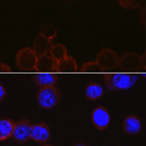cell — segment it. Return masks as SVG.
Segmentation results:
<instances>
[{"label":"cell","mask_w":146,"mask_h":146,"mask_svg":"<svg viewBox=\"0 0 146 146\" xmlns=\"http://www.w3.org/2000/svg\"><path fill=\"white\" fill-rule=\"evenodd\" d=\"M123 71L129 72H139L142 69H145V54L139 55L135 52H128L119 57V65Z\"/></svg>","instance_id":"6da1fadb"},{"label":"cell","mask_w":146,"mask_h":146,"mask_svg":"<svg viewBox=\"0 0 146 146\" xmlns=\"http://www.w3.org/2000/svg\"><path fill=\"white\" fill-rule=\"evenodd\" d=\"M137 76L128 73H113L105 76V83L110 90H126L135 85Z\"/></svg>","instance_id":"7a4b0ae2"},{"label":"cell","mask_w":146,"mask_h":146,"mask_svg":"<svg viewBox=\"0 0 146 146\" xmlns=\"http://www.w3.org/2000/svg\"><path fill=\"white\" fill-rule=\"evenodd\" d=\"M15 62H16L17 67L21 71L31 72V71H34L36 68L37 54L34 52L32 48H22L17 52Z\"/></svg>","instance_id":"3957f363"},{"label":"cell","mask_w":146,"mask_h":146,"mask_svg":"<svg viewBox=\"0 0 146 146\" xmlns=\"http://www.w3.org/2000/svg\"><path fill=\"white\" fill-rule=\"evenodd\" d=\"M59 101L60 95L54 86L40 88L37 93V103L44 109H51L58 104Z\"/></svg>","instance_id":"277c9868"},{"label":"cell","mask_w":146,"mask_h":146,"mask_svg":"<svg viewBox=\"0 0 146 146\" xmlns=\"http://www.w3.org/2000/svg\"><path fill=\"white\" fill-rule=\"evenodd\" d=\"M95 62L101 66L103 71H112L117 69L119 56L113 50L109 48H104L98 53Z\"/></svg>","instance_id":"5b68a950"},{"label":"cell","mask_w":146,"mask_h":146,"mask_svg":"<svg viewBox=\"0 0 146 146\" xmlns=\"http://www.w3.org/2000/svg\"><path fill=\"white\" fill-rule=\"evenodd\" d=\"M110 113L103 106L96 107L91 113L92 124L98 130H105L110 124Z\"/></svg>","instance_id":"8992f818"},{"label":"cell","mask_w":146,"mask_h":146,"mask_svg":"<svg viewBox=\"0 0 146 146\" xmlns=\"http://www.w3.org/2000/svg\"><path fill=\"white\" fill-rule=\"evenodd\" d=\"M32 124L29 120H20L15 123L14 129L12 132V138L19 143H26L30 139V132H31Z\"/></svg>","instance_id":"52a82bcc"},{"label":"cell","mask_w":146,"mask_h":146,"mask_svg":"<svg viewBox=\"0 0 146 146\" xmlns=\"http://www.w3.org/2000/svg\"><path fill=\"white\" fill-rule=\"evenodd\" d=\"M51 137V131L50 128L44 123H39L35 124L31 127V132H30V139H32L35 142L38 143H47L50 140Z\"/></svg>","instance_id":"ba28073f"},{"label":"cell","mask_w":146,"mask_h":146,"mask_svg":"<svg viewBox=\"0 0 146 146\" xmlns=\"http://www.w3.org/2000/svg\"><path fill=\"white\" fill-rule=\"evenodd\" d=\"M55 67H56V62L52 58L49 53L37 55L35 70L39 72H52V71H55Z\"/></svg>","instance_id":"9c48e42d"},{"label":"cell","mask_w":146,"mask_h":146,"mask_svg":"<svg viewBox=\"0 0 146 146\" xmlns=\"http://www.w3.org/2000/svg\"><path fill=\"white\" fill-rule=\"evenodd\" d=\"M123 128H124L125 132L129 135H138L141 129H142V123L141 120L137 115H128L124 120L123 123Z\"/></svg>","instance_id":"30bf717a"},{"label":"cell","mask_w":146,"mask_h":146,"mask_svg":"<svg viewBox=\"0 0 146 146\" xmlns=\"http://www.w3.org/2000/svg\"><path fill=\"white\" fill-rule=\"evenodd\" d=\"M52 46V40L48 39L46 37L41 36V35H38L36 36V38L34 39L33 42V49L34 52L36 53L37 55H41V54H47L50 52Z\"/></svg>","instance_id":"8fae6325"},{"label":"cell","mask_w":146,"mask_h":146,"mask_svg":"<svg viewBox=\"0 0 146 146\" xmlns=\"http://www.w3.org/2000/svg\"><path fill=\"white\" fill-rule=\"evenodd\" d=\"M55 71L56 72H76L77 71V64L75 59L71 57V56H67L62 60L56 62V67H55Z\"/></svg>","instance_id":"7c38bea8"},{"label":"cell","mask_w":146,"mask_h":146,"mask_svg":"<svg viewBox=\"0 0 146 146\" xmlns=\"http://www.w3.org/2000/svg\"><path fill=\"white\" fill-rule=\"evenodd\" d=\"M104 95V89L98 83H89L85 88V96L90 101H96Z\"/></svg>","instance_id":"4fadbf2b"},{"label":"cell","mask_w":146,"mask_h":146,"mask_svg":"<svg viewBox=\"0 0 146 146\" xmlns=\"http://www.w3.org/2000/svg\"><path fill=\"white\" fill-rule=\"evenodd\" d=\"M34 82L40 88L54 86L57 82V76L52 73H39L34 76Z\"/></svg>","instance_id":"5bb4252c"},{"label":"cell","mask_w":146,"mask_h":146,"mask_svg":"<svg viewBox=\"0 0 146 146\" xmlns=\"http://www.w3.org/2000/svg\"><path fill=\"white\" fill-rule=\"evenodd\" d=\"M14 125L15 123L10 119H0V141L11 138Z\"/></svg>","instance_id":"9a60e30c"},{"label":"cell","mask_w":146,"mask_h":146,"mask_svg":"<svg viewBox=\"0 0 146 146\" xmlns=\"http://www.w3.org/2000/svg\"><path fill=\"white\" fill-rule=\"evenodd\" d=\"M49 54L51 55L52 58L57 62H59V60H62V58L67 57V56H68V52H67V49L64 44H55L52 46L51 50L49 52Z\"/></svg>","instance_id":"2e32d148"},{"label":"cell","mask_w":146,"mask_h":146,"mask_svg":"<svg viewBox=\"0 0 146 146\" xmlns=\"http://www.w3.org/2000/svg\"><path fill=\"white\" fill-rule=\"evenodd\" d=\"M57 28L54 25H44L41 29H40L39 35L46 37L48 39L52 40L53 38H55V36L57 35Z\"/></svg>","instance_id":"e0dca14e"},{"label":"cell","mask_w":146,"mask_h":146,"mask_svg":"<svg viewBox=\"0 0 146 146\" xmlns=\"http://www.w3.org/2000/svg\"><path fill=\"white\" fill-rule=\"evenodd\" d=\"M80 71L84 73H101L103 69L96 62H88L82 65Z\"/></svg>","instance_id":"ac0fdd59"},{"label":"cell","mask_w":146,"mask_h":146,"mask_svg":"<svg viewBox=\"0 0 146 146\" xmlns=\"http://www.w3.org/2000/svg\"><path fill=\"white\" fill-rule=\"evenodd\" d=\"M117 2L123 9L126 10H135L141 7L143 0H117Z\"/></svg>","instance_id":"d6986e66"},{"label":"cell","mask_w":146,"mask_h":146,"mask_svg":"<svg viewBox=\"0 0 146 146\" xmlns=\"http://www.w3.org/2000/svg\"><path fill=\"white\" fill-rule=\"evenodd\" d=\"M11 72V68L10 66H7L5 64H0V73H9Z\"/></svg>","instance_id":"ffe728a7"},{"label":"cell","mask_w":146,"mask_h":146,"mask_svg":"<svg viewBox=\"0 0 146 146\" xmlns=\"http://www.w3.org/2000/svg\"><path fill=\"white\" fill-rule=\"evenodd\" d=\"M5 96H7V90L2 85L0 84V102H2L5 99Z\"/></svg>","instance_id":"44dd1931"},{"label":"cell","mask_w":146,"mask_h":146,"mask_svg":"<svg viewBox=\"0 0 146 146\" xmlns=\"http://www.w3.org/2000/svg\"><path fill=\"white\" fill-rule=\"evenodd\" d=\"M74 146H87L85 143H78V144H76V145H74Z\"/></svg>","instance_id":"7402d4cb"},{"label":"cell","mask_w":146,"mask_h":146,"mask_svg":"<svg viewBox=\"0 0 146 146\" xmlns=\"http://www.w3.org/2000/svg\"><path fill=\"white\" fill-rule=\"evenodd\" d=\"M41 146H53V145H50V144H44V145H41Z\"/></svg>","instance_id":"603a6c76"}]
</instances>
